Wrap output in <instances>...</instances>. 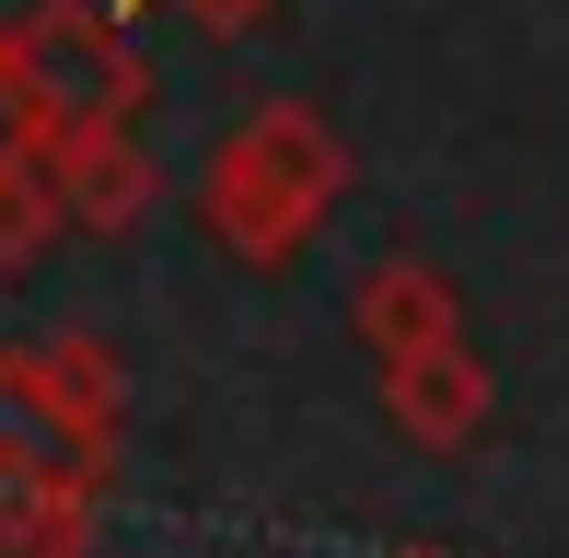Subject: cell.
Listing matches in <instances>:
<instances>
[{"mask_svg": "<svg viewBox=\"0 0 569 558\" xmlns=\"http://www.w3.org/2000/svg\"><path fill=\"white\" fill-rule=\"evenodd\" d=\"M36 361H47V385H59V408L117 454V430H128V372H117V349L82 338V326H59V338H36Z\"/></svg>", "mask_w": 569, "mask_h": 558, "instance_id": "cell-7", "label": "cell"}, {"mask_svg": "<svg viewBox=\"0 0 569 558\" xmlns=\"http://www.w3.org/2000/svg\"><path fill=\"white\" fill-rule=\"evenodd\" d=\"M488 408H500V396H488V361H477L465 338L383 361V419H396L419 454H465V442L488 430Z\"/></svg>", "mask_w": 569, "mask_h": 558, "instance_id": "cell-5", "label": "cell"}, {"mask_svg": "<svg viewBox=\"0 0 569 558\" xmlns=\"http://www.w3.org/2000/svg\"><path fill=\"white\" fill-rule=\"evenodd\" d=\"M349 198V140L326 129L315 106H256L244 129L210 151V175H198V221H210L221 257L244 268H291L302 245L326 233V210Z\"/></svg>", "mask_w": 569, "mask_h": 558, "instance_id": "cell-1", "label": "cell"}, {"mask_svg": "<svg viewBox=\"0 0 569 558\" xmlns=\"http://www.w3.org/2000/svg\"><path fill=\"white\" fill-rule=\"evenodd\" d=\"M70 233L59 187H47V151H0V268H36Z\"/></svg>", "mask_w": 569, "mask_h": 558, "instance_id": "cell-8", "label": "cell"}, {"mask_svg": "<svg viewBox=\"0 0 569 558\" xmlns=\"http://www.w3.org/2000/svg\"><path fill=\"white\" fill-rule=\"evenodd\" d=\"M47 187H59L70 233H128V221L163 198L140 129H47Z\"/></svg>", "mask_w": 569, "mask_h": 558, "instance_id": "cell-4", "label": "cell"}, {"mask_svg": "<svg viewBox=\"0 0 569 558\" xmlns=\"http://www.w3.org/2000/svg\"><path fill=\"white\" fill-rule=\"evenodd\" d=\"M117 12H140V0H117ZM174 12H187L198 36H244V23H268V0H174Z\"/></svg>", "mask_w": 569, "mask_h": 558, "instance_id": "cell-10", "label": "cell"}, {"mask_svg": "<svg viewBox=\"0 0 569 558\" xmlns=\"http://www.w3.org/2000/svg\"><path fill=\"white\" fill-rule=\"evenodd\" d=\"M396 558H442V547H396Z\"/></svg>", "mask_w": 569, "mask_h": 558, "instance_id": "cell-11", "label": "cell"}, {"mask_svg": "<svg viewBox=\"0 0 569 558\" xmlns=\"http://www.w3.org/2000/svg\"><path fill=\"white\" fill-rule=\"evenodd\" d=\"M349 338L372 349V372L407 361V349H442V338H465V291L442 268H419V257H383V268H360V291H349Z\"/></svg>", "mask_w": 569, "mask_h": 558, "instance_id": "cell-6", "label": "cell"}, {"mask_svg": "<svg viewBox=\"0 0 569 558\" xmlns=\"http://www.w3.org/2000/svg\"><path fill=\"white\" fill-rule=\"evenodd\" d=\"M0 151H47V117H36V93L12 70V36H0Z\"/></svg>", "mask_w": 569, "mask_h": 558, "instance_id": "cell-9", "label": "cell"}, {"mask_svg": "<svg viewBox=\"0 0 569 558\" xmlns=\"http://www.w3.org/2000/svg\"><path fill=\"white\" fill-rule=\"evenodd\" d=\"M0 477H59V489H106L117 454L59 408L36 349H0Z\"/></svg>", "mask_w": 569, "mask_h": 558, "instance_id": "cell-3", "label": "cell"}, {"mask_svg": "<svg viewBox=\"0 0 569 558\" xmlns=\"http://www.w3.org/2000/svg\"><path fill=\"white\" fill-rule=\"evenodd\" d=\"M0 36H12V70L47 129H128L151 106V59L128 36V12H106V0H36Z\"/></svg>", "mask_w": 569, "mask_h": 558, "instance_id": "cell-2", "label": "cell"}]
</instances>
